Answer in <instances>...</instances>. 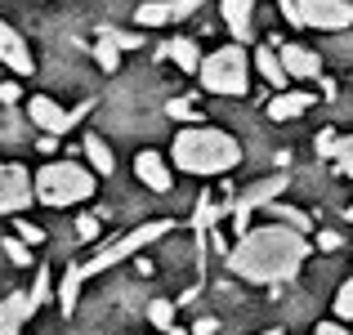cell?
<instances>
[{
  "mask_svg": "<svg viewBox=\"0 0 353 335\" xmlns=\"http://www.w3.org/2000/svg\"><path fill=\"white\" fill-rule=\"evenodd\" d=\"M36 201L32 170L18 161H0V215H23Z\"/></svg>",
  "mask_w": 353,
  "mask_h": 335,
  "instance_id": "obj_8",
  "label": "cell"
},
{
  "mask_svg": "<svg viewBox=\"0 0 353 335\" xmlns=\"http://www.w3.org/2000/svg\"><path fill=\"white\" fill-rule=\"evenodd\" d=\"M36 313H41V304H36L32 291H9L0 300V335H23Z\"/></svg>",
  "mask_w": 353,
  "mask_h": 335,
  "instance_id": "obj_12",
  "label": "cell"
},
{
  "mask_svg": "<svg viewBox=\"0 0 353 335\" xmlns=\"http://www.w3.org/2000/svg\"><path fill=\"white\" fill-rule=\"evenodd\" d=\"M313 335H349V322H340V318L318 322V327H313Z\"/></svg>",
  "mask_w": 353,
  "mask_h": 335,
  "instance_id": "obj_37",
  "label": "cell"
},
{
  "mask_svg": "<svg viewBox=\"0 0 353 335\" xmlns=\"http://www.w3.org/2000/svg\"><path fill=\"white\" fill-rule=\"evenodd\" d=\"M331 161H336V170L345 174V179H353V134L336 143V156H331Z\"/></svg>",
  "mask_w": 353,
  "mask_h": 335,
  "instance_id": "obj_28",
  "label": "cell"
},
{
  "mask_svg": "<svg viewBox=\"0 0 353 335\" xmlns=\"http://www.w3.org/2000/svg\"><path fill=\"white\" fill-rule=\"evenodd\" d=\"M313 237H318V246H322V250H340V246H345V237H340L336 228H318Z\"/></svg>",
  "mask_w": 353,
  "mask_h": 335,
  "instance_id": "obj_35",
  "label": "cell"
},
{
  "mask_svg": "<svg viewBox=\"0 0 353 335\" xmlns=\"http://www.w3.org/2000/svg\"><path fill=\"white\" fill-rule=\"evenodd\" d=\"M134 179L152 192H174V170H170V156L157 152V148H143L134 156Z\"/></svg>",
  "mask_w": 353,
  "mask_h": 335,
  "instance_id": "obj_11",
  "label": "cell"
},
{
  "mask_svg": "<svg viewBox=\"0 0 353 335\" xmlns=\"http://www.w3.org/2000/svg\"><path fill=\"white\" fill-rule=\"evenodd\" d=\"M170 228H174L170 219H148V223H139V228H130V232H121V237H112L108 246H99L94 255L81 264L85 282H90V277H99V273H108V268H117V264H125V259H134L139 250H148L152 241H161Z\"/></svg>",
  "mask_w": 353,
  "mask_h": 335,
  "instance_id": "obj_5",
  "label": "cell"
},
{
  "mask_svg": "<svg viewBox=\"0 0 353 335\" xmlns=\"http://www.w3.org/2000/svg\"><path fill=\"white\" fill-rule=\"evenodd\" d=\"M259 335H286V331H259Z\"/></svg>",
  "mask_w": 353,
  "mask_h": 335,
  "instance_id": "obj_40",
  "label": "cell"
},
{
  "mask_svg": "<svg viewBox=\"0 0 353 335\" xmlns=\"http://www.w3.org/2000/svg\"><path fill=\"white\" fill-rule=\"evenodd\" d=\"M250 50H241V41L224 45V50H210L206 59H201V90L206 94H224V99H237L250 90Z\"/></svg>",
  "mask_w": 353,
  "mask_h": 335,
  "instance_id": "obj_4",
  "label": "cell"
},
{
  "mask_svg": "<svg viewBox=\"0 0 353 335\" xmlns=\"http://www.w3.org/2000/svg\"><path fill=\"white\" fill-rule=\"evenodd\" d=\"M0 63H5L14 77H32L36 72V54H32V45H27V36L18 32L14 23H5V18H0Z\"/></svg>",
  "mask_w": 353,
  "mask_h": 335,
  "instance_id": "obj_10",
  "label": "cell"
},
{
  "mask_svg": "<svg viewBox=\"0 0 353 335\" xmlns=\"http://www.w3.org/2000/svg\"><path fill=\"white\" fill-rule=\"evenodd\" d=\"M215 327H219V322H215V318H201V322H197V327H192V335H210V331H215Z\"/></svg>",
  "mask_w": 353,
  "mask_h": 335,
  "instance_id": "obj_38",
  "label": "cell"
},
{
  "mask_svg": "<svg viewBox=\"0 0 353 335\" xmlns=\"http://www.w3.org/2000/svg\"><path fill=\"white\" fill-rule=\"evenodd\" d=\"M286 183H291L286 174H268V179H255V183H250V188H246V192H241V197L233 201V232H237V237L250 228V215H255V210H264L268 201H277V197H282V192H286Z\"/></svg>",
  "mask_w": 353,
  "mask_h": 335,
  "instance_id": "obj_7",
  "label": "cell"
},
{
  "mask_svg": "<svg viewBox=\"0 0 353 335\" xmlns=\"http://www.w3.org/2000/svg\"><path fill=\"white\" fill-rule=\"evenodd\" d=\"M295 9H300V27H313V32H345V27H353L349 0H295Z\"/></svg>",
  "mask_w": 353,
  "mask_h": 335,
  "instance_id": "obj_9",
  "label": "cell"
},
{
  "mask_svg": "<svg viewBox=\"0 0 353 335\" xmlns=\"http://www.w3.org/2000/svg\"><path fill=\"white\" fill-rule=\"evenodd\" d=\"M165 116L170 121H201V112L188 103V99H170V103H165Z\"/></svg>",
  "mask_w": 353,
  "mask_h": 335,
  "instance_id": "obj_29",
  "label": "cell"
},
{
  "mask_svg": "<svg viewBox=\"0 0 353 335\" xmlns=\"http://www.w3.org/2000/svg\"><path fill=\"white\" fill-rule=\"evenodd\" d=\"M264 215L273 219V223H286V228H295V232H313V219L304 215V210L286 206V201H268V206H264Z\"/></svg>",
  "mask_w": 353,
  "mask_h": 335,
  "instance_id": "obj_20",
  "label": "cell"
},
{
  "mask_svg": "<svg viewBox=\"0 0 353 335\" xmlns=\"http://www.w3.org/2000/svg\"><path fill=\"white\" fill-rule=\"evenodd\" d=\"M349 223H353V206H349Z\"/></svg>",
  "mask_w": 353,
  "mask_h": 335,
  "instance_id": "obj_41",
  "label": "cell"
},
{
  "mask_svg": "<svg viewBox=\"0 0 353 335\" xmlns=\"http://www.w3.org/2000/svg\"><path fill=\"white\" fill-rule=\"evenodd\" d=\"M219 14H224V27L233 32V41L246 45L255 36V0H219Z\"/></svg>",
  "mask_w": 353,
  "mask_h": 335,
  "instance_id": "obj_14",
  "label": "cell"
},
{
  "mask_svg": "<svg viewBox=\"0 0 353 335\" xmlns=\"http://www.w3.org/2000/svg\"><path fill=\"white\" fill-rule=\"evenodd\" d=\"M165 23H174L170 0H143V5L134 9V27H165Z\"/></svg>",
  "mask_w": 353,
  "mask_h": 335,
  "instance_id": "obj_21",
  "label": "cell"
},
{
  "mask_svg": "<svg viewBox=\"0 0 353 335\" xmlns=\"http://www.w3.org/2000/svg\"><path fill=\"white\" fill-rule=\"evenodd\" d=\"M206 5V0H170V18L179 23V18H188V14H197V9Z\"/></svg>",
  "mask_w": 353,
  "mask_h": 335,
  "instance_id": "obj_33",
  "label": "cell"
},
{
  "mask_svg": "<svg viewBox=\"0 0 353 335\" xmlns=\"http://www.w3.org/2000/svg\"><path fill=\"white\" fill-rule=\"evenodd\" d=\"M250 63H255V72L268 81L273 90H286L291 85V77H286V68H282V54H277V45H255L250 50Z\"/></svg>",
  "mask_w": 353,
  "mask_h": 335,
  "instance_id": "obj_16",
  "label": "cell"
},
{
  "mask_svg": "<svg viewBox=\"0 0 353 335\" xmlns=\"http://www.w3.org/2000/svg\"><path fill=\"white\" fill-rule=\"evenodd\" d=\"M85 156H90V165H94L99 179H108V174L117 170V156H112V148H108V139H99L94 130L85 134Z\"/></svg>",
  "mask_w": 353,
  "mask_h": 335,
  "instance_id": "obj_19",
  "label": "cell"
},
{
  "mask_svg": "<svg viewBox=\"0 0 353 335\" xmlns=\"http://www.w3.org/2000/svg\"><path fill=\"white\" fill-rule=\"evenodd\" d=\"M174 304L179 300H152L148 304V322H152L157 331H170L174 327Z\"/></svg>",
  "mask_w": 353,
  "mask_h": 335,
  "instance_id": "obj_24",
  "label": "cell"
},
{
  "mask_svg": "<svg viewBox=\"0 0 353 335\" xmlns=\"http://www.w3.org/2000/svg\"><path fill=\"white\" fill-rule=\"evenodd\" d=\"M90 112V103H81V108H63V103H54L50 94H32L27 99V121H32L41 134H68L72 125H77L81 116Z\"/></svg>",
  "mask_w": 353,
  "mask_h": 335,
  "instance_id": "obj_6",
  "label": "cell"
},
{
  "mask_svg": "<svg viewBox=\"0 0 353 335\" xmlns=\"http://www.w3.org/2000/svg\"><path fill=\"white\" fill-rule=\"evenodd\" d=\"M165 54H170L174 68L188 72V77H197V72H201V59H206V54L197 50V41H192V36H174V41L165 45Z\"/></svg>",
  "mask_w": 353,
  "mask_h": 335,
  "instance_id": "obj_18",
  "label": "cell"
},
{
  "mask_svg": "<svg viewBox=\"0 0 353 335\" xmlns=\"http://www.w3.org/2000/svg\"><path fill=\"white\" fill-rule=\"evenodd\" d=\"M81 286H85V273H81V264H68V268H63V277H59V286H54V300H59L63 318H72V313H77Z\"/></svg>",
  "mask_w": 353,
  "mask_h": 335,
  "instance_id": "obj_17",
  "label": "cell"
},
{
  "mask_svg": "<svg viewBox=\"0 0 353 335\" xmlns=\"http://www.w3.org/2000/svg\"><path fill=\"white\" fill-rule=\"evenodd\" d=\"M32 295H36V304H50L54 300V277H50V268H36V282H32Z\"/></svg>",
  "mask_w": 353,
  "mask_h": 335,
  "instance_id": "obj_27",
  "label": "cell"
},
{
  "mask_svg": "<svg viewBox=\"0 0 353 335\" xmlns=\"http://www.w3.org/2000/svg\"><path fill=\"white\" fill-rule=\"evenodd\" d=\"M14 228H18V237H23L27 246H41V241H45V228H41V223H32V219H18Z\"/></svg>",
  "mask_w": 353,
  "mask_h": 335,
  "instance_id": "obj_30",
  "label": "cell"
},
{
  "mask_svg": "<svg viewBox=\"0 0 353 335\" xmlns=\"http://www.w3.org/2000/svg\"><path fill=\"white\" fill-rule=\"evenodd\" d=\"M161 335H188V331H179V327H170V331H161Z\"/></svg>",
  "mask_w": 353,
  "mask_h": 335,
  "instance_id": "obj_39",
  "label": "cell"
},
{
  "mask_svg": "<svg viewBox=\"0 0 353 335\" xmlns=\"http://www.w3.org/2000/svg\"><path fill=\"white\" fill-rule=\"evenodd\" d=\"M224 210H233V206H219L215 197H206V192H201V201H197V210H192V228L197 232H206V228H215L219 223V215H224Z\"/></svg>",
  "mask_w": 353,
  "mask_h": 335,
  "instance_id": "obj_22",
  "label": "cell"
},
{
  "mask_svg": "<svg viewBox=\"0 0 353 335\" xmlns=\"http://www.w3.org/2000/svg\"><path fill=\"white\" fill-rule=\"evenodd\" d=\"M277 54H282V68L291 81H318L322 77V59L318 50H309V45H277Z\"/></svg>",
  "mask_w": 353,
  "mask_h": 335,
  "instance_id": "obj_13",
  "label": "cell"
},
{
  "mask_svg": "<svg viewBox=\"0 0 353 335\" xmlns=\"http://www.w3.org/2000/svg\"><path fill=\"white\" fill-rule=\"evenodd\" d=\"M309 259V232H295L286 223H250L246 232L237 237V246L228 250V268L241 277V282L255 286H282L291 282L295 273Z\"/></svg>",
  "mask_w": 353,
  "mask_h": 335,
  "instance_id": "obj_1",
  "label": "cell"
},
{
  "mask_svg": "<svg viewBox=\"0 0 353 335\" xmlns=\"http://www.w3.org/2000/svg\"><path fill=\"white\" fill-rule=\"evenodd\" d=\"M99 232H103V223H99L94 215H85V219H81V223H77V237H81V241H94V237H99Z\"/></svg>",
  "mask_w": 353,
  "mask_h": 335,
  "instance_id": "obj_36",
  "label": "cell"
},
{
  "mask_svg": "<svg viewBox=\"0 0 353 335\" xmlns=\"http://www.w3.org/2000/svg\"><path fill=\"white\" fill-rule=\"evenodd\" d=\"M331 309H336V318H340V322H353V277H349V282H345V286L336 291V300H331Z\"/></svg>",
  "mask_w": 353,
  "mask_h": 335,
  "instance_id": "obj_26",
  "label": "cell"
},
{
  "mask_svg": "<svg viewBox=\"0 0 353 335\" xmlns=\"http://www.w3.org/2000/svg\"><path fill=\"white\" fill-rule=\"evenodd\" d=\"M0 250H5V259H9L14 268H32V264H36V259H32V246H27V241L18 237V232L0 241Z\"/></svg>",
  "mask_w": 353,
  "mask_h": 335,
  "instance_id": "obj_23",
  "label": "cell"
},
{
  "mask_svg": "<svg viewBox=\"0 0 353 335\" xmlns=\"http://www.w3.org/2000/svg\"><path fill=\"white\" fill-rule=\"evenodd\" d=\"M313 108V90H277L268 99V121H295Z\"/></svg>",
  "mask_w": 353,
  "mask_h": 335,
  "instance_id": "obj_15",
  "label": "cell"
},
{
  "mask_svg": "<svg viewBox=\"0 0 353 335\" xmlns=\"http://www.w3.org/2000/svg\"><path fill=\"white\" fill-rule=\"evenodd\" d=\"M336 143H340V134H336V130H322L313 148H318V156H336Z\"/></svg>",
  "mask_w": 353,
  "mask_h": 335,
  "instance_id": "obj_34",
  "label": "cell"
},
{
  "mask_svg": "<svg viewBox=\"0 0 353 335\" xmlns=\"http://www.w3.org/2000/svg\"><path fill=\"white\" fill-rule=\"evenodd\" d=\"M0 103H5V108L23 103V85H18V81H0Z\"/></svg>",
  "mask_w": 353,
  "mask_h": 335,
  "instance_id": "obj_32",
  "label": "cell"
},
{
  "mask_svg": "<svg viewBox=\"0 0 353 335\" xmlns=\"http://www.w3.org/2000/svg\"><path fill=\"white\" fill-rule=\"evenodd\" d=\"M94 59H99V68H103L108 77H112V72L121 68V50H117L112 41H108V36H99V41H94Z\"/></svg>",
  "mask_w": 353,
  "mask_h": 335,
  "instance_id": "obj_25",
  "label": "cell"
},
{
  "mask_svg": "<svg viewBox=\"0 0 353 335\" xmlns=\"http://www.w3.org/2000/svg\"><path fill=\"white\" fill-rule=\"evenodd\" d=\"M170 165L183 174L215 179V174H228L233 165H241V143L215 125H183L170 143Z\"/></svg>",
  "mask_w": 353,
  "mask_h": 335,
  "instance_id": "obj_2",
  "label": "cell"
},
{
  "mask_svg": "<svg viewBox=\"0 0 353 335\" xmlns=\"http://www.w3.org/2000/svg\"><path fill=\"white\" fill-rule=\"evenodd\" d=\"M99 36H108L117 50H139V36H134V32H117V27H103Z\"/></svg>",
  "mask_w": 353,
  "mask_h": 335,
  "instance_id": "obj_31",
  "label": "cell"
},
{
  "mask_svg": "<svg viewBox=\"0 0 353 335\" xmlns=\"http://www.w3.org/2000/svg\"><path fill=\"white\" fill-rule=\"evenodd\" d=\"M36 183V201L50 210H68V206H81V201L94 197L99 188V174L85 170L81 161H45L41 170L32 174Z\"/></svg>",
  "mask_w": 353,
  "mask_h": 335,
  "instance_id": "obj_3",
  "label": "cell"
}]
</instances>
